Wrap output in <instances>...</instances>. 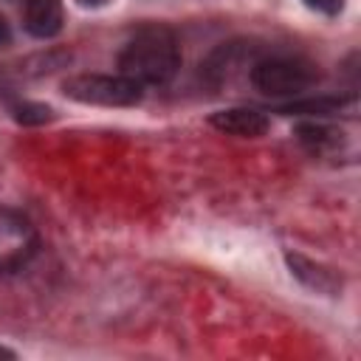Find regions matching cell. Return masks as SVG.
Segmentation results:
<instances>
[{"label":"cell","instance_id":"3957f363","mask_svg":"<svg viewBox=\"0 0 361 361\" xmlns=\"http://www.w3.org/2000/svg\"><path fill=\"white\" fill-rule=\"evenodd\" d=\"M316 79H319V71L310 62L290 59V56H268L254 62L251 68V85L259 93L276 96V99H293L305 93Z\"/></svg>","mask_w":361,"mask_h":361},{"label":"cell","instance_id":"30bf717a","mask_svg":"<svg viewBox=\"0 0 361 361\" xmlns=\"http://www.w3.org/2000/svg\"><path fill=\"white\" fill-rule=\"evenodd\" d=\"M11 113H14V121L17 124H25V127H37V124L54 121V110L48 104H39V102H23Z\"/></svg>","mask_w":361,"mask_h":361},{"label":"cell","instance_id":"7a4b0ae2","mask_svg":"<svg viewBox=\"0 0 361 361\" xmlns=\"http://www.w3.org/2000/svg\"><path fill=\"white\" fill-rule=\"evenodd\" d=\"M62 93L79 104L96 107H133L141 102L144 87L124 73H76L62 82Z\"/></svg>","mask_w":361,"mask_h":361},{"label":"cell","instance_id":"5b68a950","mask_svg":"<svg viewBox=\"0 0 361 361\" xmlns=\"http://www.w3.org/2000/svg\"><path fill=\"white\" fill-rule=\"evenodd\" d=\"M209 124L226 135H240V138H259L268 133V116L254 110V107H226L214 110L209 116Z\"/></svg>","mask_w":361,"mask_h":361},{"label":"cell","instance_id":"277c9868","mask_svg":"<svg viewBox=\"0 0 361 361\" xmlns=\"http://www.w3.org/2000/svg\"><path fill=\"white\" fill-rule=\"evenodd\" d=\"M39 237L34 223L17 209L0 206V274H11L34 259Z\"/></svg>","mask_w":361,"mask_h":361},{"label":"cell","instance_id":"7c38bea8","mask_svg":"<svg viewBox=\"0 0 361 361\" xmlns=\"http://www.w3.org/2000/svg\"><path fill=\"white\" fill-rule=\"evenodd\" d=\"M11 42V25H8V20L0 14V45H8Z\"/></svg>","mask_w":361,"mask_h":361},{"label":"cell","instance_id":"6da1fadb","mask_svg":"<svg viewBox=\"0 0 361 361\" xmlns=\"http://www.w3.org/2000/svg\"><path fill=\"white\" fill-rule=\"evenodd\" d=\"M180 68V45L178 37L166 25H144L118 54V71L144 85H166Z\"/></svg>","mask_w":361,"mask_h":361},{"label":"cell","instance_id":"4fadbf2b","mask_svg":"<svg viewBox=\"0 0 361 361\" xmlns=\"http://www.w3.org/2000/svg\"><path fill=\"white\" fill-rule=\"evenodd\" d=\"M79 6H85V8H99V6H107L110 0H76Z\"/></svg>","mask_w":361,"mask_h":361},{"label":"cell","instance_id":"52a82bcc","mask_svg":"<svg viewBox=\"0 0 361 361\" xmlns=\"http://www.w3.org/2000/svg\"><path fill=\"white\" fill-rule=\"evenodd\" d=\"M62 0H25L23 11V25L31 37L37 39H51L62 31Z\"/></svg>","mask_w":361,"mask_h":361},{"label":"cell","instance_id":"ba28073f","mask_svg":"<svg viewBox=\"0 0 361 361\" xmlns=\"http://www.w3.org/2000/svg\"><path fill=\"white\" fill-rule=\"evenodd\" d=\"M355 99L353 96H310V99H299V102H288L282 107H276V113L285 116H307V118H324V116H338L344 107H353Z\"/></svg>","mask_w":361,"mask_h":361},{"label":"cell","instance_id":"8fae6325","mask_svg":"<svg viewBox=\"0 0 361 361\" xmlns=\"http://www.w3.org/2000/svg\"><path fill=\"white\" fill-rule=\"evenodd\" d=\"M305 3H307L310 8L327 14V17H333V14H338V11L344 8V0H305Z\"/></svg>","mask_w":361,"mask_h":361},{"label":"cell","instance_id":"8992f818","mask_svg":"<svg viewBox=\"0 0 361 361\" xmlns=\"http://www.w3.org/2000/svg\"><path fill=\"white\" fill-rule=\"evenodd\" d=\"M285 262H288L290 274H293L302 285H307L310 290L324 293V296H336V293L341 290V276H338L333 268L319 265V262H313V259H307V257H302V254H290V251L285 254Z\"/></svg>","mask_w":361,"mask_h":361},{"label":"cell","instance_id":"5bb4252c","mask_svg":"<svg viewBox=\"0 0 361 361\" xmlns=\"http://www.w3.org/2000/svg\"><path fill=\"white\" fill-rule=\"evenodd\" d=\"M0 358H17V353H14V350H8V347H3V344H0Z\"/></svg>","mask_w":361,"mask_h":361},{"label":"cell","instance_id":"9c48e42d","mask_svg":"<svg viewBox=\"0 0 361 361\" xmlns=\"http://www.w3.org/2000/svg\"><path fill=\"white\" fill-rule=\"evenodd\" d=\"M341 135H344L341 130H336L330 124H322V121H302V124H296V138L305 147L316 149V152H324V149L338 147L341 144Z\"/></svg>","mask_w":361,"mask_h":361}]
</instances>
